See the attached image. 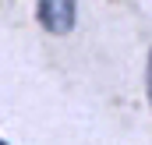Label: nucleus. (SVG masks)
Returning a JSON list of instances; mask_svg holds the SVG:
<instances>
[{
  "label": "nucleus",
  "instance_id": "obj_1",
  "mask_svg": "<svg viewBox=\"0 0 152 145\" xmlns=\"http://www.w3.org/2000/svg\"><path fill=\"white\" fill-rule=\"evenodd\" d=\"M75 0H39V18H42V25L50 29V32H71L75 29Z\"/></svg>",
  "mask_w": 152,
  "mask_h": 145
},
{
  "label": "nucleus",
  "instance_id": "obj_2",
  "mask_svg": "<svg viewBox=\"0 0 152 145\" xmlns=\"http://www.w3.org/2000/svg\"><path fill=\"white\" fill-rule=\"evenodd\" d=\"M145 78H149V99H152V53H149V74Z\"/></svg>",
  "mask_w": 152,
  "mask_h": 145
}]
</instances>
